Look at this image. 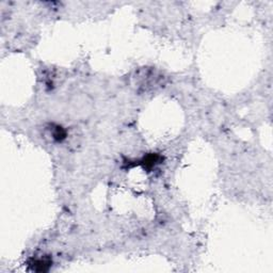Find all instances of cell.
<instances>
[{
	"label": "cell",
	"mask_w": 273,
	"mask_h": 273,
	"mask_svg": "<svg viewBox=\"0 0 273 273\" xmlns=\"http://www.w3.org/2000/svg\"><path fill=\"white\" fill-rule=\"evenodd\" d=\"M163 160H164V157L161 156L160 154L150 153V154H146L145 156L142 157L140 160L126 161L125 164H126V169H130V167L140 165V166L143 167L144 170L151 171L157 164H160L161 163H163Z\"/></svg>",
	"instance_id": "obj_1"
},
{
	"label": "cell",
	"mask_w": 273,
	"mask_h": 273,
	"mask_svg": "<svg viewBox=\"0 0 273 273\" xmlns=\"http://www.w3.org/2000/svg\"><path fill=\"white\" fill-rule=\"evenodd\" d=\"M29 268L34 272H47L53 265V260L51 257L45 256L42 258H31L29 262Z\"/></svg>",
	"instance_id": "obj_2"
},
{
	"label": "cell",
	"mask_w": 273,
	"mask_h": 273,
	"mask_svg": "<svg viewBox=\"0 0 273 273\" xmlns=\"http://www.w3.org/2000/svg\"><path fill=\"white\" fill-rule=\"evenodd\" d=\"M52 135H53L54 140L58 141V142H61V141H63L66 138L67 133H66V130L63 127H62V126H60V125H53Z\"/></svg>",
	"instance_id": "obj_3"
}]
</instances>
